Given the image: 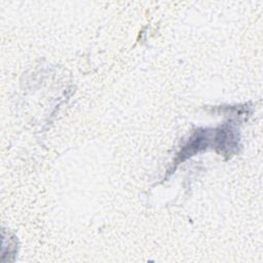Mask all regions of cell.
<instances>
[{
  "label": "cell",
  "instance_id": "cell-1",
  "mask_svg": "<svg viewBox=\"0 0 263 263\" xmlns=\"http://www.w3.org/2000/svg\"><path fill=\"white\" fill-rule=\"evenodd\" d=\"M214 132L208 128H199L193 133L190 140L184 145L180 153L177 155L175 165L184 161L186 158L191 157L193 154L199 152L200 150L206 149L211 145V140L214 138Z\"/></svg>",
  "mask_w": 263,
  "mask_h": 263
}]
</instances>
